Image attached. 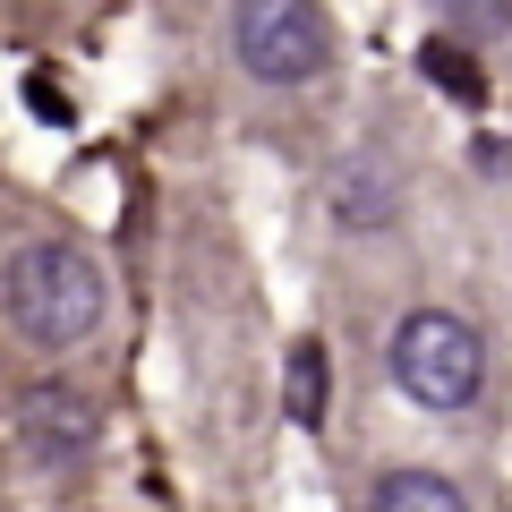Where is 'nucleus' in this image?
Instances as JSON below:
<instances>
[{"label": "nucleus", "instance_id": "1", "mask_svg": "<svg viewBox=\"0 0 512 512\" xmlns=\"http://www.w3.org/2000/svg\"><path fill=\"white\" fill-rule=\"evenodd\" d=\"M0 299H9V325L35 350H77L103 325V265L69 239H26L0 274Z\"/></svg>", "mask_w": 512, "mask_h": 512}, {"label": "nucleus", "instance_id": "2", "mask_svg": "<svg viewBox=\"0 0 512 512\" xmlns=\"http://www.w3.org/2000/svg\"><path fill=\"white\" fill-rule=\"evenodd\" d=\"M384 367H393V384H402L419 410H470L478 384H487V342H478L453 308H410L402 325H393Z\"/></svg>", "mask_w": 512, "mask_h": 512}, {"label": "nucleus", "instance_id": "3", "mask_svg": "<svg viewBox=\"0 0 512 512\" xmlns=\"http://www.w3.org/2000/svg\"><path fill=\"white\" fill-rule=\"evenodd\" d=\"M231 52L256 86H308V77H325L333 35H325L316 0H239L231 9Z\"/></svg>", "mask_w": 512, "mask_h": 512}, {"label": "nucleus", "instance_id": "4", "mask_svg": "<svg viewBox=\"0 0 512 512\" xmlns=\"http://www.w3.org/2000/svg\"><path fill=\"white\" fill-rule=\"evenodd\" d=\"M9 427H18V453L35 461V470H69V461L94 453V436H103V410H94L77 384L43 376V384H26V393H18Z\"/></svg>", "mask_w": 512, "mask_h": 512}, {"label": "nucleus", "instance_id": "5", "mask_svg": "<svg viewBox=\"0 0 512 512\" xmlns=\"http://www.w3.org/2000/svg\"><path fill=\"white\" fill-rule=\"evenodd\" d=\"M325 393H333V367H325V342H291V367H282V419L291 427H325Z\"/></svg>", "mask_w": 512, "mask_h": 512}, {"label": "nucleus", "instance_id": "6", "mask_svg": "<svg viewBox=\"0 0 512 512\" xmlns=\"http://www.w3.org/2000/svg\"><path fill=\"white\" fill-rule=\"evenodd\" d=\"M419 77H427V86H444V103H461V111L487 103V69L470 60V43H461V35H427L419 43Z\"/></svg>", "mask_w": 512, "mask_h": 512}, {"label": "nucleus", "instance_id": "7", "mask_svg": "<svg viewBox=\"0 0 512 512\" xmlns=\"http://www.w3.org/2000/svg\"><path fill=\"white\" fill-rule=\"evenodd\" d=\"M367 512H470V504H461V487L436 478V470H384L376 495H367Z\"/></svg>", "mask_w": 512, "mask_h": 512}, {"label": "nucleus", "instance_id": "8", "mask_svg": "<svg viewBox=\"0 0 512 512\" xmlns=\"http://www.w3.org/2000/svg\"><path fill=\"white\" fill-rule=\"evenodd\" d=\"M444 9V26H453L461 43H495V35H512V0H436Z\"/></svg>", "mask_w": 512, "mask_h": 512}, {"label": "nucleus", "instance_id": "9", "mask_svg": "<svg viewBox=\"0 0 512 512\" xmlns=\"http://www.w3.org/2000/svg\"><path fill=\"white\" fill-rule=\"evenodd\" d=\"M470 171H478V180H512V137H478V146H470Z\"/></svg>", "mask_w": 512, "mask_h": 512}]
</instances>
